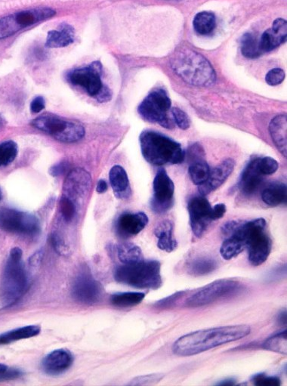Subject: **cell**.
Here are the masks:
<instances>
[{
    "label": "cell",
    "mask_w": 287,
    "mask_h": 386,
    "mask_svg": "<svg viewBox=\"0 0 287 386\" xmlns=\"http://www.w3.org/2000/svg\"><path fill=\"white\" fill-rule=\"evenodd\" d=\"M251 332L247 325L219 326L194 331L178 339L172 346L174 354L187 357L243 339Z\"/></svg>",
    "instance_id": "obj_1"
},
{
    "label": "cell",
    "mask_w": 287,
    "mask_h": 386,
    "mask_svg": "<svg viewBox=\"0 0 287 386\" xmlns=\"http://www.w3.org/2000/svg\"><path fill=\"white\" fill-rule=\"evenodd\" d=\"M172 69L187 84L208 87L215 84L216 74L207 59L189 49L176 51L170 58Z\"/></svg>",
    "instance_id": "obj_2"
},
{
    "label": "cell",
    "mask_w": 287,
    "mask_h": 386,
    "mask_svg": "<svg viewBox=\"0 0 287 386\" xmlns=\"http://www.w3.org/2000/svg\"><path fill=\"white\" fill-rule=\"evenodd\" d=\"M144 158L150 165H179L185 158L183 147L173 139L153 130H145L139 136Z\"/></svg>",
    "instance_id": "obj_3"
},
{
    "label": "cell",
    "mask_w": 287,
    "mask_h": 386,
    "mask_svg": "<svg viewBox=\"0 0 287 386\" xmlns=\"http://www.w3.org/2000/svg\"><path fill=\"white\" fill-rule=\"evenodd\" d=\"M234 230L245 243L249 263L253 266L266 263L272 249V241L266 231V221L260 218L246 222L237 221Z\"/></svg>",
    "instance_id": "obj_4"
},
{
    "label": "cell",
    "mask_w": 287,
    "mask_h": 386,
    "mask_svg": "<svg viewBox=\"0 0 287 386\" xmlns=\"http://www.w3.org/2000/svg\"><path fill=\"white\" fill-rule=\"evenodd\" d=\"M28 279L22 250L13 248L8 258L0 283V295L5 306L11 305L24 294L27 288Z\"/></svg>",
    "instance_id": "obj_5"
},
{
    "label": "cell",
    "mask_w": 287,
    "mask_h": 386,
    "mask_svg": "<svg viewBox=\"0 0 287 386\" xmlns=\"http://www.w3.org/2000/svg\"><path fill=\"white\" fill-rule=\"evenodd\" d=\"M119 283L139 289L160 288L163 285L161 264L157 261L124 264L115 270Z\"/></svg>",
    "instance_id": "obj_6"
},
{
    "label": "cell",
    "mask_w": 287,
    "mask_h": 386,
    "mask_svg": "<svg viewBox=\"0 0 287 386\" xmlns=\"http://www.w3.org/2000/svg\"><path fill=\"white\" fill-rule=\"evenodd\" d=\"M102 66L95 62L84 68L74 69L67 73V80L72 85L82 87L90 96L100 102H107L112 98L108 87L102 80Z\"/></svg>",
    "instance_id": "obj_7"
},
{
    "label": "cell",
    "mask_w": 287,
    "mask_h": 386,
    "mask_svg": "<svg viewBox=\"0 0 287 386\" xmlns=\"http://www.w3.org/2000/svg\"><path fill=\"white\" fill-rule=\"evenodd\" d=\"M172 102L164 88H157L151 91L140 104L138 111L144 120L159 123L166 129L175 126L170 115Z\"/></svg>",
    "instance_id": "obj_8"
},
{
    "label": "cell",
    "mask_w": 287,
    "mask_h": 386,
    "mask_svg": "<svg viewBox=\"0 0 287 386\" xmlns=\"http://www.w3.org/2000/svg\"><path fill=\"white\" fill-rule=\"evenodd\" d=\"M32 125L36 129L47 133L58 142L64 143H77L86 134L85 129L80 124L53 115L37 117Z\"/></svg>",
    "instance_id": "obj_9"
},
{
    "label": "cell",
    "mask_w": 287,
    "mask_h": 386,
    "mask_svg": "<svg viewBox=\"0 0 287 386\" xmlns=\"http://www.w3.org/2000/svg\"><path fill=\"white\" fill-rule=\"evenodd\" d=\"M244 285L231 279L218 280L196 292L186 300L185 306L199 308L243 291Z\"/></svg>",
    "instance_id": "obj_10"
},
{
    "label": "cell",
    "mask_w": 287,
    "mask_h": 386,
    "mask_svg": "<svg viewBox=\"0 0 287 386\" xmlns=\"http://www.w3.org/2000/svg\"><path fill=\"white\" fill-rule=\"evenodd\" d=\"M50 8H36L10 14L0 19V40L7 38L21 29L47 21L56 16Z\"/></svg>",
    "instance_id": "obj_11"
},
{
    "label": "cell",
    "mask_w": 287,
    "mask_h": 386,
    "mask_svg": "<svg viewBox=\"0 0 287 386\" xmlns=\"http://www.w3.org/2000/svg\"><path fill=\"white\" fill-rule=\"evenodd\" d=\"M0 228L7 232L26 236L41 231L39 220L34 215L7 207L0 208Z\"/></svg>",
    "instance_id": "obj_12"
},
{
    "label": "cell",
    "mask_w": 287,
    "mask_h": 386,
    "mask_svg": "<svg viewBox=\"0 0 287 386\" xmlns=\"http://www.w3.org/2000/svg\"><path fill=\"white\" fill-rule=\"evenodd\" d=\"M153 189L151 209L158 214L169 211L174 204L175 184L164 169L158 171L154 180Z\"/></svg>",
    "instance_id": "obj_13"
},
{
    "label": "cell",
    "mask_w": 287,
    "mask_h": 386,
    "mask_svg": "<svg viewBox=\"0 0 287 386\" xmlns=\"http://www.w3.org/2000/svg\"><path fill=\"white\" fill-rule=\"evenodd\" d=\"M211 207L205 196H196L189 200L187 210L190 216L191 226L196 237H201L213 220Z\"/></svg>",
    "instance_id": "obj_14"
},
{
    "label": "cell",
    "mask_w": 287,
    "mask_h": 386,
    "mask_svg": "<svg viewBox=\"0 0 287 386\" xmlns=\"http://www.w3.org/2000/svg\"><path fill=\"white\" fill-rule=\"evenodd\" d=\"M72 295L78 302L92 305L100 301L102 287L89 273L83 272L74 281Z\"/></svg>",
    "instance_id": "obj_15"
},
{
    "label": "cell",
    "mask_w": 287,
    "mask_h": 386,
    "mask_svg": "<svg viewBox=\"0 0 287 386\" xmlns=\"http://www.w3.org/2000/svg\"><path fill=\"white\" fill-rule=\"evenodd\" d=\"M91 177L86 171L76 169L67 177L64 184V196L78 200L84 196L91 186Z\"/></svg>",
    "instance_id": "obj_16"
},
{
    "label": "cell",
    "mask_w": 287,
    "mask_h": 386,
    "mask_svg": "<svg viewBox=\"0 0 287 386\" xmlns=\"http://www.w3.org/2000/svg\"><path fill=\"white\" fill-rule=\"evenodd\" d=\"M148 224L147 215L144 213H126L118 218L116 224L117 234L128 239L139 234Z\"/></svg>",
    "instance_id": "obj_17"
},
{
    "label": "cell",
    "mask_w": 287,
    "mask_h": 386,
    "mask_svg": "<svg viewBox=\"0 0 287 386\" xmlns=\"http://www.w3.org/2000/svg\"><path fill=\"white\" fill-rule=\"evenodd\" d=\"M234 167H236V162L232 159H228L210 171L207 180L199 185L200 195L207 196L220 187L232 173Z\"/></svg>",
    "instance_id": "obj_18"
},
{
    "label": "cell",
    "mask_w": 287,
    "mask_h": 386,
    "mask_svg": "<svg viewBox=\"0 0 287 386\" xmlns=\"http://www.w3.org/2000/svg\"><path fill=\"white\" fill-rule=\"evenodd\" d=\"M286 40V21L283 19H277L274 21L273 26L264 32L259 41L262 53H266L281 46Z\"/></svg>",
    "instance_id": "obj_19"
},
{
    "label": "cell",
    "mask_w": 287,
    "mask_h": 386,
    "mask_svg": "<svg viewBox=\"0 0 287 386\" xmlns=\"http://www.w3.org/2000/svg\"><path fill=\"white\" fill-rule=\"evenodd\" d=\"M73 362L72 354L65 350H57L49 353L43 361V368L45 373L57 376L69 369Z\"/></svg>",
    "instance_id": "obj_20"
},
{
    "label": "cell",
    "mask_w": 287,
    "mask_h": 386,
    "mask_svg": "<svg viewBox=\"0 0 287 386\" xmlns=\"http://www.w3.org/2000/svg\"><path fill=\"white\" fill-rule=\"evenodd\" d=\"M259 159L249 162L241 173L239 188L246 195H253L262 184L264 175L259 169Z\"/></svg>",
    "instance_id": "obj_21"
},
{
    "label": "cell",
    "mask_w": 287,
    "mask_h": 386,
    "mask_svg": "<svg viewBox=\"0 0 287 386\" xmlns=\"http://www.w3.org/2000/svg\"><path fill=\"white\" fill-rule=\"evenodd\" d=\"M74 28L68 24H62L57 29H53L48 33L45 47L63 48L71 45L74 42Z\"/></svg>",
    "instance_id": "obj_22"
},
{
    "label": "cell",
    "mask_w": 287,
    "mask_h": 386,
    "mask_svg": "<svg viewBox=\"0 0 287 386\" xmlns=\"http://www.w3.org/2000/svg\"><path fill=\"white\" fill-rule=\"evenodd\" d=\"M287 119L286 115L275 117L269 125L272 139L279 152L286 158L287 151Z\"/></svg>",
    "instance_id": "obj_23"
},
{
    "label": "cell",
    "mask_w": 287,
    "mask_h": 386,
    "mask_svg": "<svg viewBox=\"0 0 287 386\" xmlns=\"http://www.w3.org/2000/svg\"><path fill=\"white\" fill-rule=\"evenodd\" d=\"M109 180L117 197L124 199L130 195V181L126 170L122 167H113L109 173Z\"/></svg>",
    "instance_id": "obj_24"
},
{
    "label": "cell",
    "mask_w": 287,
    "mask_h": 386,
    "mask_svg": "<svg viewBox=\"0 0 287 386\" xmlns=\"http://www.w3.org/2000/svg\"><path fill=\"white\" fill-rule=\"evenodd\" d=\"M173 228L172 222L166 220L156 229L155 235L157 237L159 249L172 252L177 248V241L173 237Z\"/></svg>",
    "instance_id": "obj_25"
},
{
    "label": "cell",
    "mask_w": 287,
    "mask_h": 386,
    "mask_svg": "<svg viewBox=\"0 0 287 386\" xmlns=\"http://www.w3.org/2000/svg\"><path fill=\"white\" fill-rule=\"evenodd\" d=\"M218 268V263L211 256L195 258L187 265V272L194 277L207 276Z\"/></svg>",
    "instance_id": "obj_26"
},
{
    "label": "cell",
    "mask_w": 287,
    "mask_h": 386,
    "mask_svg": "<svg viewBox=\"0 0 287 386\" xmlns=\"http://www.w3.org/2000/svg\"><path fill=\"white\" fill-rule=\"evenodd\" d=\"M41 331V326L30 325L0 334V346L8 345L15 341L36 337Z\"/></svg>",
    "instance_id": "obj_27"
},
{
    "label": "cell",
    "mask_w": 287,
    "mask_h": 386,
    "mask_svg": "<svg viewBox=\"0 0 287 386\" xmlns=\"http://www.w3.org/2000/svg\"><path fill=\"white\" fill-rule=\"evenodd\" d=\"M264 203L270 206H277L286 202V185L275 182L269 185L262 194Z\"/></svg>",
    "instance_id": "obj_28"
},
{
    "label": "cell",
    "mask_w": 287,
    "mask_h": 386,
    "mask_svg": "<svg viewBox=\"0 0 287 386\" xmlns=\"http://www.w3.org/2000/svg\"><path fill=\"white\" fill-rule=\"evenodd\" d=\"M225 236L226 239L220 248V254L226 261H231L240 254L245 250L246 246L236 234L231 232Z\"/></svg>",
    "instance_id": "obj_29"
},
{
    "label": "cell",
    "mask_w": 287,
    "mask_h": 386,
    "mask_svg": "<svg viewBox=\"0 0 287 386\" xmlns=\"http://www.w3.org/2000/svg\"><path fill=\"white\" fill-rule=\"evenodd\" d=\"M195 32L200 35H209L216 27V19L214 13L201 12L196 14L193 21Z\"/></svg>",
    "instance_id": "obj_30"
},
{
    "label": "cell",
    "mask_w": 287,
    "mask_h": 386,
    "mask_svg": "<svg viewBox=\"0 0 287 386\" xmlns=\"http://www.w3.org/2000/svg\"><path fill=\"white\" fill-rule=\"evenodd\" d=\"M117 255L121 263L132 264L144 261L140 248L133 243H121L117 247Z\"/></svg>",
    "instance_id": "obj_31"
},
{
    "label": "cell",
    "mask_w": 287,
    "mask_h": 386,
    "mask_svg": "<svg viewBox=\"0 0 287 386\" xmlns=\"http://www.w3.org/2000/svg\"><path fill=\"white\" fill-rule=\"evenodd\" d=\"M146 294L140 292L119 293L111 296V302L113 306L119 308H128L139 305Z\"/></svg>",
    "instance_id": "obj_32"
},
{
    "label": "cell",
    "mask_w": 287,
    "mask_h": 386,
    "mask_svg": "<svg viewBox=\"0 0 287 386\" xmlns=\"http://www.w3.org/2000/svg\"><path fill=\"white\" fill-rule=\"evenodd\" d=\"M240 43L241 53L246 58H257L263 54L256 37L251 33H246L242 36Z\"/></svg>",
    "instance_id": "obj_33"
},
{
    "label": "cell",
    "mask_w": 287,
    "mask_h": 386,
    "mask_svg": "<svg viewBox=\"0 0 287 386\" xmlns=\"http://www.w3.org/2000/svg\"><path fill=\"white\" fill-rule=\"evenodd\" d=\"M286 330L275 334L264 341L262 345L264 350L276 353L286 354L287 352Z\"/></svg>",
    "instance_id": "obj_34"
},
{
    "label": "cell",
    "mask_w": 287,
    "mask_h": 386,
    "mask_svg": "<svg viewBox=\"0 0 287 386\" xmlns=\"http://www.w3.org/2000/svg\"><path fill=\"white\" fill-rule=\"evenodd\" d=\"M209 173L210 169L206 160L194 162L189 167V175L192 182L198 186L207 180Z\"/></svg>",
    "instance_id": "obj_35"
},
{
    "label": "cell",
    "mask_w": 287,
    "mask_h": 386,
    "mask_svg": "<svg viewBox=\"0 0 287 386\" xmlns=\"http://www.w3.org/2000/svg\"><path fill=\"white\" fill-rule=\"evenodd\" d=\"M18 155V145L13 141L0 143V168L9 166Z\"/></svg>",
    "instance_id": "obj_36"
},
{
    "label": "cell",
    "mask_w": 287,
    "mask_h": 386,
    "mask_svg": "<svg viewBox=\"0 0 287 386\" xmlns=\"http://www.w3.org/2000/svg\"><path fill=\"white\" fill-rule=\"evenodd\" d=\"M60 211L63 218L67 222H70L74 218L76 214V205L70 198L62 196L60 200Z\"/></svg>",
    "instance_id": "obj_37"
},
{
    "label": "cell",
    "mask_w": 287,
    "mask_h": 386,
    "mask_svg": "<svg viewBox=\"0 0 287 386\" xmlns=\"http://www.w3.org/2000/svg\"><path fill=\"white\" fill-rule=\"evenodd\" d=\"M171 113L174 120H175V123L181 130H186L190 128V118H189L185 111L175 107L171 109Z\"/></svg>",
    "instance_id": "obj_38"
},
{
    "label": "cell",
    "mask_w": 287,
    "mask_h": 386,
    "mask_svg": "<svg viewBox=\"0 0 287 386\" xmlns=\"http://www.w3.org/2000/svg\"><path fill=\"white\" fill-rule=\"evenodd\" d=\"M278 168V162L274 158L266 157L259 159V169L264 176L274 174Z\"/></svg>",
    "instance_id": "obj_39"
},
{
    "label": "cell",
    "mask_w": 287,
    "mask_h": 386,
    "mask_svg": "<svg viewBox=\"0 0 287 386\" xmlns=\"http://www.w3.org/2000/svg\"><path fill=\"white\" fill-rule=\"evenodd\" d=\"M205 160V152L200 145L196 143L188 148L187 161L189 165L192 163Z\"/></svg>",
    "instance_id": "obj_40"
},
{
    "label": "cell",
    "mask_w": 287,
    "mask_h": 386,
    "mask_svg": "<svg viewBox=\"0 0 287 386\" xmlns=\"http://www.w3.org/2000/svg\"><path fill=\"white\" fill-rule=\"evenodd\" d=\"M252 382L255 385L258 386H279L282 385V381L278 377L268 376L262 374L254 376Z\"/></svg>",
    "instance_id": "obj_41"
},
{
    "label": "cell",
    "mask_w": 287,
    "mask_h": 386,
    "mask_svg": "<svg viewBox=\"0 0 287 386\" xmlns=\"http://www.w3.org/2000/svg\"><path fill=\"white\" fill-rule=\"evenodd\" d=\"M186 293V291H179L165 298L158 301L155 304V306L158 309H170Z\"/></svg>",
    "instance_id": "obj_42"
},
{
    "label": "cell",
    "mask_w": 287,
    "mask_h": 386,
    "mask_svg": "<svg viewBox=\"0 0 287 386\" xmlns=\"http://www.w3.org/2000/svg\"><path fill=\"white\" fill-rule=\"evenodd\" d=\"M285 79V73L281 69L270 71L266 77V83L269 86H275L281 84Z\"/></svg>",
    "instance_id": "obj_43"
},
{
    "label": "cell",
    "mask_w": 287,
    "mask_h": 386,
    "mask_svg": "<svg viewBox=\"0 0 287 386\" xmlns=\"http://www.w3.org/2000/svg\"><path fill=\"white\" fill-rule=\"evenodd\" d=\"M163 374H150L136 377L130 385H144L160 382L163 378Z\"/></svg>",
    "instance_id": "obj_44"
},
{
    "label": "cell",
    "mask_w": 287,
    "mask_h": 386,
    "mask_svg": "<svg viewBox=\"0 0 287 386\" xmlns=\"http://www.w3.org/2000/svg\"><path fill=\"white\" fill-rule=\"evenodd\" d=\"M226 213V206L224 204H218L211 208V220L215 221L222 219Z\"/></svg>",
    "instance_id": "obj_45"
},
{
    "label": "cell",
    "mask_w": 287,
    "mask_h": 386,
    "mask_svg": "<svg viewBox=\"0 0 287 386\" xmlns=\"http://www.w3.org/2000/svg\"><path fill=\"white\" fill-rule=\"evenodd\" d=\"M45 101L42 96H38V97L35 98L32 104H30V110H32V112L34 114L41 112V111L45 109Z\"/></svg>",
    "instance_id": "obj_46"
},
{
    "label": "cell",
    "mask_w": 287,
    "mask_h": 386,
    "mask_svg": "<svg viewBox=\"0 0 287 386\" xmlns=\"http://www.w3.org/2000/svg\"><path fill=\"white\" fill-rule=\"evenodd\" d=\"M67 169V165L65 162H60L58 165L52 167L49 170V173L52 176H58L63 174Z\"/></svg>",
    "instance_id": "obj_47"
},
{
    "label": "cell",
    "mask_w": 287,
    "mask_h": 386,
    "mask_svg": "<svg viewBox=\"0 0 287 386\" xmlns=\"http://www.w3.org/2000/svg\"><path fill=\"white\" fill-rule=\"evenodd\" d=\"M108 190V184L104 180H100L97 184L96 191L100 194H103L106 191Z\"/></svg>",
    "instance_id": "obj_48"
},
{
    "label": "cell",
    "mask_w": 287,
    "mask_h": 386,
    "mask_svg": "<svg viewBox=\"0 0 287 386\" xmlns=\"http://www.w3.org/2000/svg\"><path fill=\"white\" fill-rule=\"evenodd\" d=\"M277 322L279 324L286 325V311H283L282 313H279L277 317Z\"/></svg>",
    "instance_id": "obj_49"
},
{
    "label": "cell",
    "mask_w": 287,
    "mask_h": 386,
    "mask_svg": "<svg viewBox=\"0 0 287 386\" xmlns=\"http://www.w3.org/2000/svg\"><path fill=\"white\" fill-rule=\"evenodd\" d=\"M218 385L222 386H231L236 385V381L233 380V378H227V380L222 381L220 383H217Z\"/></svg>",
    "instance_id": "obj_50"
},
{
    "label": "cell",
    "mask_w": 287,
    "mask_h": 386,
    "mask_svg": "<svg viewBox=\"0 0 287 386\" xmlns=\"http://www.w3.org/2000/svg\"><path fill=\"white\" fill-rule=\"evenodd\" d=\"M3 125V119L0 117V128H2Z\"/></svg>",
    "instance_id": "obj_51"
},
{
    "label": "cell",
    "mask_w": 287,
    "mask_h": 386,
    "mask_svg": "<svg viewBox=\"0 0 287 386\" xmlns=\"http://www.w3.org/2000/svg\"><path fill=\"white\" fill-rule=\"evenodd\" d=\"M2 197H3L2 191L1 189H0V200H2Z\"/></svg>",
    "instance_id": "obj_52"
}]
</instances>
